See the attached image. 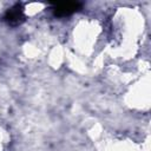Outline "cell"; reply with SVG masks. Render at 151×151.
Wrapping results in <instances>:
<instances>
[{"instance_id":"1","label":"cell","mask_w":151,"mask_h":151,"mask_svg":"<svg viewBox=\"0 0 151 151\" xmlns=\"http://www.w3.org/2000/svg\"><path fill=\"white\" fill-rule=\"evenodd\" d=\"M81 7V4L79 2H63L58 4L53 7V14L58 18H65L68 17L77 11H79Z\"/></svg>"},{"instance_id":"2","label":"cell","mask_w":151,"mask_h":151,"mask_svg":"<svg viewBox=\"0 0 151 151\" xmlns=\"http://www.w3.org/2000/svg\"><path fill=\"white\" fill-rule=\"evenodd\" d=\"M24 13H22V8L17 5L14 6L13 8H11L9 11H7V13L5 14V20L12 25V26H15V25H19L24 21Z\"/></svg>"}]
</instances>
